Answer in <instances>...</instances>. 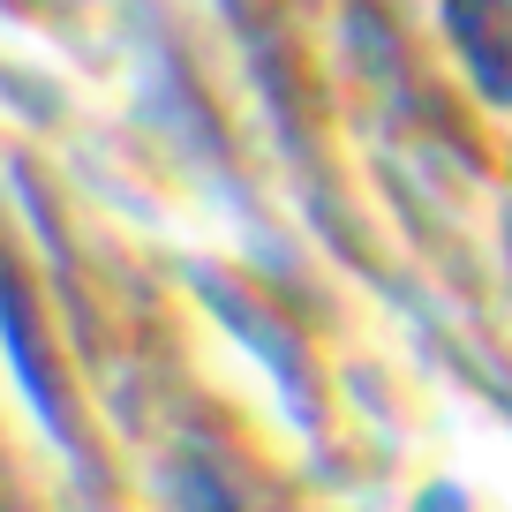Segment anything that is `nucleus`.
Returning a JSON list of instances; mask_svg holds the SVG:
<instances>
[{"mask_svg":"<svg viewBox=\"0 0 512 512\" xmlns=\"http://www.w3.org/2000/svg\"><path fill=\"white\" fill-rule=\"evenodd\" d=\"M452 23L467 38V61L497 91H512V16H505V0H452Z\"/></svg>","mask_w":512,"mask_h":512,"instance_id":"nucleus-1","label":"nucleus"}]
</instances>
